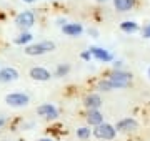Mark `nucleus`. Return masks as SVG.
<instances>
[{
    "mask_svg": "<svg viewBox=\"0 0 150 141\" xmlns=\"http://www.w3.org/2000/svg\"><path fill=\"white\" fill-rule=\"evenodd\" d=\"M115 128H117V131H120V133H129V131L137 130V128H139V123H137L134 118H123V119H120V121H117Z\"/></svg>",
    "mask_w": 150,
    "mask_h": 141,
    "instance_id": "obj_8",
    "label": "nucleus"
},
{
    "mask_svg": "<svg viewBox=\"0 0 150 141\" xmlns=\"http://www.w3.org/2000/svg\"><path fill=\"white\" fill-rule=\"evenodd\" d=\"M37 113L38 116H42V118H47V119H55L59 116V111L55 108L54 105L50 103H45V105H40L37 108Z\"/></svg>",
    "mask_w": 150,
    "mask_h": 141,
    "instance_id": "obj_7",
    "label": "nucleus"
},
{
    "mask_svg": "<svg viewBox=\"0 0 150 141\" xmlns=\"http://www.w3.org/2000/svg\"><path fill=\"white\" fill-rule=\"evenodd\" d=\"M98 90H102V91H112V90H117V87H115V83L110 78H107V80H102V82L98 83Z\"/></svg>",
    "mask_w": 150,
    "mask_h": 141,
    "instance_id": "obj_16",
    "label": "nucleus"
},
{
    "mask_svg": "<svg viewBox=\"0 0 150 141\" xmlns=\"http://www.w3.org/2000/svg\"><path fill=\"white\" fill-rule=\"evenodd\" d=\"M97 2H107V0H97Z\"/></svg>",
    "mask_w": 150,
    "mask_h": 141,
    "instance_id": "obj_27",
    "label": "nucleus"
},
{
    "mask_svg": "<svg viewBox=\"0 0 150 141\" xmlns=\"http://www.w3.org/2000/svg\"><path fill=\"white\" fill-rule=\"evenodd\" d=\"M18 78V71L12 66H7V68H2L0 70V83H8V82H15Z\"/></svg>",
    "mask_w": 150,
    "mask_h": 141,
    "instance_id": "obj_10",
    "label": "nucleus"
},
{
    "mask_svg": "<svg viewBox=\"0 0 150 141\" xmlns=\"http://www.w3.org/2000/svg\"><path fill=\"white\" fill-rule=\"evenodd\" d=\"M77 136L80 138V140H87L88 136H90V128H85V126H82L77 130Z\"/></svg>",
    "mask_w": 150,
    "mask_h": 141,
    "instance_id": "obj_18",
    "label": "nucleus"
},
{
    "mask_svg": "<svg viewBox=\"0 0 150 141\" xmlns=\"http://www.w3.org/2000/svg\"><path fill=\"white\" fill-rule=\"evenodd\" d=\"M15 23H17V27H20V28H30L35 23V15H33V12L30 10H25V12H22V13H18V15L15 17Z\"/></svg>",
    "mask_w": 150,
    "mask_h": 141,
    "instance_id": "obj_5",
    "label": "nucleus"
},
{
    "mask_svg": "<svg viewBox=\"0 0 150 141\" xmlns=\"http://www.w3.org/2000/svg\"><path fill=\"white\" fill-rule=\"evenodd\" d=\"M28 101H30V98L28 95L25 93H8L5 96V103L10 105V106H15V108H20V106H27Z\"/></svg>",
    "mask_w": 150,
    "mask_h": 141,
    "instance_id": "obj_4",
    "label": "nucleus"
},
{
    "mask_svg": "<svg viewBox=\"0 0 150 141\" xmlns=\"http://www.w3.org/2000/svg\"><path fill=\"white\" fill-rule=\"evenodd\" d=\"M38 141H54L52 138H42V140H38Z\"/></svg>",
    "mask_w": 150,
    "mask_h": 141,
    "instance_id": "obj_24",
    "label": "nucleus"
},
{
    "mask_svg": "<svg viewBox=\"0 0 150 141\" xmlns=\"http://www.w3.org/2000/svg\"><path fill=\"white\" fill-rule=\"evenodd\" d=\"M62 32L65 35H69V37H79L83 32V27H82L80 23H65L64 27H62Z\"/></svg>",
    "mask_w": 150,
    "mask_h": 141,
    "instance_id": "obj_12",
    "label": "nucleus"
},
{
    "mask_svg": "<svg viewBox=\"0 0 150 141\" xmlns=\"http://www.w3.org/2000/svg\"><path fill=\"white\" fill-rule=\"evenodd\" d=\"M83 105H85L88 110H98L102 106V98L98 96L97 93H92V95H87L85 100H83Z\"/></svg>",
    "mask_w": 150,
    "mask_h": 141,
    "instance_id": "obj_11",
    "label": "nucleus"
},
{
    "mask_svg": "<svg viewBox=\"0 0 150 141\" xmlns=\"http://www.w3.org/2000/svg\"><path fill=\"white\" fill-rule=\"evenodd\" d=\"M50 71L47 68H42V66H33L30 68V78L32 80H37V82H47L50 80Z\"/></svg>",
    "mask_w": 150,
    "mask_h": 141,
    "instance_id": "obj_9",
    "label": "nucleus"
},
{
    "mask_svg": "<svg viewBox=\"0 0 150 141\" xmlns=\"http://www.w3.org/2000/svg\"><path fill=\"white\" fill-rule=\"evenodd\" d=\"M69 71H70V66L67 65V63H65V65H59V68L55 71V76H65Z\"/></svg>",
    "mask_w": 150,
    "mask_h": 141,
    "instance_id": "obj_19",
    "label": "nucleus"
},
{
    "mask_svg": "<svg viewBox=\"0 0 150 141\" xmlns=\"http://www.w3.org/2000/svg\"><path fill=\"white\" fill-rule=\"evenodd\" d=\"M142 37H144V38H150V23L142 28Z\"/></svg>",
    "mask_w": 150,
    "mask_h": 141,
    "instance_id": "obj_20",
    "label": "nucleus"
},
{
    "mask_svg": "<svg viewBox=\"0 0 150 141\" xmlns=\"http://www.w3.org/2000/svg\"><path fill=\"white\" fill-rule=\"evenodd\" d=\"M149 76H150V68H149Z\"/></svg>",
    "mask_w": 150,
    "mask_h": 141,
    "instance_id": "obj_28",
    "label": "nucleus"
},
{
    "mask_svg": "<svg viewBox=\"0 0 150 141\" xmlns=\"http://www.w3.org/2000/svg\"><path fill=\"white\" fill-rule=\"evenodd\" d=\"M23 2H27V3H33L35 0H23Z\"/></svg>",
    "mask_w": 150,
    "mask_h": 141,
    "instance_id": "obj_26",
    "label": "nucleus"
},
{
    "mask_svg": "<svg viewBox=\"0 0 150 141\" xmlns=\"http://www.w3.org/2000/svg\"><path fill=\"white\" fill-rule=\"evenodd\" d=\"M80 57H82V60H87V61H88L90 58H93V57H92V53H90V50H85V52L80 55Z\"/></svg>",
    "mask_w": 150,
    "mask_h": 141,
    "instance_id": "obj_21",
    "label": "nucleus"
},
{
    "mask_svg": "<svg viewBox=\"0 0 150 141\" xmlns=\"http://www.w3.org/2000/svg\"><path fill=\"white\" fill-rule=\"evenodd\" d=\"M120 30L125 33H135L139 30V23L134 22V20H125V22L120 23Z\"/></svg>",
    "mask_w": 150,
    "mask_h": 141,
    "instance_id": "obj_15",
    "label": "nucleus"
},
{
    "mask_svg": "<svg viewBox=\"0 0 150 141\" xmlns=\"http://www.w3.org/2000/svg\"><path fill=\"white\" fill-rule=\"evenodd\" d=\"M88 50H90L92 57L95 60H98V61H102V63H108V61L113 60L112 53H110L108 50H103V48H100V47H90Z\"/></svg>",
    "mask_w": 150,
    "mask_h": 141,
    "instance_id": "obj_6",
    "label": "nucleus"
},
{
    "mask_svg": "<svg viewBox=\"0 0 150 141\" xmlns=\"http://www.w3.org/2000/svg\"><path fill=\"white\" fill-rule=\"evenodd\" d=\"M55 50V43L54 42H40V43H33V45H28L25 47V53L28 57H38V55H43V53H48Z\"/></svg>",
    "mask_w": 150,
    "mask_h": 141,
    "instance_id": "obj_1",
    "label": "nucleus"
},
{
    "mask_svg": "<svg viewBox=\"0 0 150 141\" xmlns=\"http://www.w3.org/2000/svg\"><path fill=\"white\" fill-rule=\"evenodd\" d=\"M87 121H88V125H92V126H98V125L103 123V114L100 113L98 110H88Z\"/></svg>",
    "mask_w": 150,
    "mask_h": 141,
    "instance_id": "obj_13",
    "label": "nucleus"
},
{
    "mask_svg": "<svg viewBox=\"0 0 150 141\" xmlns=\"http://www.w3.org/2000/svg\"><path fill=\"white\" fill-rule=\"evenodd\" d=\"M113 68H115V70H122V61H115V63H113Z\"/></svg>",
    "mask_w": 150,
    "mask_h": 141,
    "instance_id": "obj_22",
    "label": "nucleus"
},
{
    "mask_svg": "<svg viewBox=\"0 0 150 141\" xmlns=\"http://www.w3.org/2000/svg\"><path fill=\"white\" fill-rule=\"evenodd\" d=\"M108 78L115 83L117 90L127 88L130 85V82H132V75H130V73H127V71H123V70H113L112 73H110V76H108Z\"/></svg>",
    "mask_w": 150,
    "mask_h": 141,
    "instance_id": "obj_3",
    "label": "nucleus"
},
{
    "mask_svg": "<svg viewBox=\"0 0 150 141\" xmlns=\"http://www.w3.org/2000/svg\"><path fill=\"white\" fill-rule=\"evenodd\" d=\"M115 10L118 12H130L135 5V0H112Z\"/></svg>",
    "mask_w": 150,
    "mask_h": 141,
    "instance_id": "obj_14",
    "label": "nucleus"
},
{
    "mask_svg": "<svg viewBox=\"0 0 150 141\" xmlns=\"http://www.w3.org/2000/svg\"><path fill=\"white\" fill-rule=\"evenodd\" d=\"M88 33H90V35H93V37H97V30H93V28H92V30H88Z\"/></svg>",
    "mask_w": 150,
    "mask_h": 141,
    "instance_id": "obj_23",
    "label": "nucleus"
},
{
    "mask_svg": "<svg viewBox=\"0 0 150 141\" xmlns=\"http://www.w3.org/2000/svg\"><path fill=\"white\" fill-rule=\"evenodd\" d=\"M32 33H28V32H23V33H20L18 37L15 38V43L17 45H27L28 42H32Z\"/></svg>",
    "mask_w": 150,
    "mask_h": 141,
    "instance_id": "obj_17",
    "label": "nucleus"
},
{
    "mask_svg": "<svg viewBox=\"0 0 150 141\" xmlns=\"http://www.w3.org/2000/svg\"><path fill=\"white\" fill-rule=\"evenodd\" d=\"M92 133L98 140H113L115 135H117V128L112 125H108V123H102V125L95 126Z\"/></svg>",
    "mask_w": 150,
    "mask_h": 141,
    "instance_id": "obj_2",
    "label": "nucleus"
},
{
    "mask_svg": "<svg viewBox=\"0 0 150 141\" xmlns=\"http://www.w3.org/2000/svg\"><path fill=\"white\" fill-rule=\"evenodd\" d=\"M4 123H5V119H2V118H0V128L4 126Z\"/></svg>",
    "mask_w": 150,
    "mask_h": 141,
    "instance_id": "obj_25",
    "label": "nucleus"
}]
</instances>
